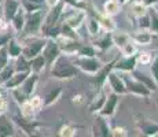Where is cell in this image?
I'll list each match as a JSON object with an SVG mask.
<instances>
[{"mask_svg":"<svg viewBox=\"0 0 158 137\" xmlns=\"http://www.w3.org/2000/svg\"><path fill=\"white\" fill-rule=\"evenodd\" d=\"M50 73L55 80L69 81V80H73V78L77 77L78 69L76 67V65L73 63L72 56L62 54V55H59V58L51 65Z\"/></svg>","mask_w":158,"mask_h":137,"instance_id":"6da1fadb","label":"cell"},{"mask_svg":"<svg viewBox=\"0 0 158 137\" xmlns=\"http://www.w3.org/2000/svg\"><path fill=\"white\" fill-rule=\"evenodd\" d=\"M72 59L76 67L88 75H95L103 66L102 60L98 56H78V55H74V56H72Z\"/></svg>","mask_w":158,"mask_h":137,"instance_id":"7a4b0ae2","label":"cell"},{"mask_svg":"<svg viewBox=\"0 0 158 137\" xmlns=\"http://www.w3.org/2000/svg\"><path fill=\"white\" fill-rule=\"evenodd\" d=\"M44 15H45L44 10H39V11H35V13H26L25 26H23V30H22V34L25 37L37 36L39 33H41Z\"/></svg>","mask_w":158,"mask_h":137,"instance_id":"3957f363","label":"cell"},{"mask_svg":"<svg viewBox=\"0 0 158 137\" xmlns=\"http://www.w3.org/2000/svg\"><path fill=\"white\" fill-rule=\"evenodd\" d=\"M47 37H37V36H29L26 37V41L22 42V56L30 60L32 58L37 56L43 51Z\"/></svg>","mask_w":158,"mask_h":137,"instance_id":"277c9868","label":"cell"},{"mask_svg":"<svg viewBox=\"0 0 158 137\" xmlns=\"http://www.w3.org/2000/svg\"><path fill=\"white\" fill-rule=\"evenodd\" d=\"M121 74H123V78H124V82H125V87H127L128 93L139 96V97H142V99H148V97L151 96L153 92H151L144 84H142L140 81L133 78L129 73H121Z\"/></svg>","mask_w":158,"mask_h":137,"instance_id":"5b68a950","label":"cell"},{"mask_svg":"<svg viewBox=\"0 0 158 137\" xmlns=\"http://www.w3.org/2000/svg\"><path fill=\"white\" fill-rule=\"evenodd\" d=\"M63 7H65V3L60 0L56 6L48 8V11L44 15L43 26H41V34L43 36H44V33L47 32L48 29H51L52 26H55V25H58V23L60 22V15H62Z\"/></svg>","mask_w":158,"mask_h":137,"instance_id":"8992f818","label":"cell"},{"mask_svg":"<svg viewBox=\"0 0 158 137\" xmlns=\"http://www.w3.org/2000/svg\"><path fill=\"white\" fill-rule=\"evenodd\" d=\"M91 135L94 137H111V127L109 125V118L101 114H95V119L91 126Z\"/></svg>","mask_w":158,"mask_h":137,"instance_id":"52a82bcc","label":"cell"},{"mask_svg":"<svg viewBox=\"0 0 158 137\" xmlns=\"http://www.w3.org/2000/svg\"><path fill=\"white\" fill-rule=\"evenodd\" d=\"M106 84H107V87L110 88L111 92L117 93V95H120V96L128 93L127 87H125V82H124V78H123V74L115 71V70H111V71L109 73Z\"/></svg>","mask_w":158,"mask_h":137,"instance_id":"ba28073f","label":"cell"},{"mask_svg":"<svg viewBox=\"0 0 158 137\" xmlns=\"http://www.w3.org/2000/svg\"><path fill=\"white\" fill-rule=\"evenodd\" d=\"M58 45L60 48V52L65 54V55H69V56H74L77 54L78 48H80L81 42L78 38H70V37H65V36L59 34L56 38H54Z\"/></svg>","mask_w":158,"mask_h":137,"instance_id":"9c48e42d","label":"cell"},{"mask_svg":"<svg viewBox=\"0 0 158 137\" xmlns=\"http://www.w3.org/2000/svg\"><path fill=\"white\" fill-rule=\"evenodd\" d=\"M41 55H43L45 59L47 69H50L51 65L59 58V55H62V52H60V48H59V45H58V42L54 40V38H47L43 51H41Z\"/></svg>","mask_w":158,"mask_h":137,"instance_id":"30bf717a","label":"cell"},{"mask_svg":"<svg viewBox=\"0 0 158 137\" xmlns=\"http://www.w3.org/2000/svg\"><path fill=\"white\" fill-rule=\"evenodd\" d=\"M18 127L13 117L7 112H0V137H14L17 136Z\"/></svg>","mask_w":158,"mask_h":137,"instance_id":"8fae6325","label":"cell"},{"mask_svg":"<svg viewBox=\"0 0 158 137\" xmlns=\"http://www.w3.org/2000/svg\"><path fill=\"white\" fill-rule=\"evenodd\" d=\"M136 67H138V59L136 55H132V56H118L113 70L118 73H132Z\"/></svg>","mask_w":158,"mask_h":137,"instance_id":"7c38bea8","label":"cell"},{"mask_svg":"<svg viewBox=\"0 0 158 137\" xmlns=\"http://www.w3.org/2000/svg\"><path fill=\"white\" fill-rule=\"evenodd\" d=\"M118 103H120V95H117V93H114V92L107 93L105 104H103V107L101 108V111H99L98 114H101L106 118L114 117L115 111H117V107H118Z\"/></svg>","mask_w":158,"mask_h":137,"instance_id":"4fadbf2b","label":"cell"},{"mask_svg":"<svg viewBox=\"0 0 158 137\" xmlns=\"http://www.w3.org/2000/svg\"><path fill=\"white\" fill-rule=\"evenodd\" d=\"M92 44L98 50V52H106V51H109L111 47H114L111 32H105L103 30L102 34H98L96 37H94Z\"/></svg>","mask_w":158,"mask_h":137,"instance_id":"5bb4252c","label":"cell"},{"mask_svg":"<svg viewBox=\"0 0 158 137\" xmlns=\"http://www.w3.org/2000/svg\"><path fill=\"white\" fill-rule=\"evenodd\" d=\"M136 129L140 132V135L147 137L158 136V123L151 119H140L136 122Z\"/></svg>","mask_w":158,"mask_h":137,"instance_id":"9a60e30c","label":"cell"},{"mask_svg":"<svg viewBox=\"0 0 158 137\" xmlns=\"http://www.w3.org/2000/svg\"><path fill=\"white\" fill-rule=\"evenodd\" d=\"M84 25L87 27V32L89 33V36H92V37H96L98 34H101V32H103L96 15L89 10H87V18H85Z\"/></svg>","mask_w":158,"mask_h":137,"instance_id":"2e32d148","label":"cell"},{"mask_svg":"<svg viewBox=\"0 0 158 137\" xmlns=\"http://www.w3.org/2000/svg\"><path fill=\"white\" fill-rule=\"evenodd\" d=\"M117 58H118V56H114L109 63L103 65V66H102V69L99 70V71L96 73L95 75H94V77H95V85H96V87H99V89L105 87L106 81H107V75H109V73H110L111 70H113L114 63H115V60H117Z\"/></svg>","mask_w":158,"mask_h":137,"instance_id":"e0dca14e","label":"cell"},{"mask_svg":"<svg viewBox=\"0 0 158 137\" xmlns=\"http://www.w3.org/2000/svg\"><path fill=\"white\" fill-rule=\"evenodd\" d=\"M29 73H30L29 70H26V71H17V70H15V73L10 77V80H7L3 84V88L7 91H11V89H15V88L21 87V84L26 80Z\"/></svg>","mask_w":158,"mask_h":137,"instance_id":"ac0fdd59","label":"cell"},{"mask_svg":"<svg viewBox=\"0 0 158 137\" xmlns=\"http://www.w3.org/2000/svg\"><path fill=\"white\" fill-rule=\"evenodd\" d=\"M129 74L132 75L133 78H136L138 81H140L142 84H144L146 87H147L148 89L151 91V92H156V91H157L158 84H157L156 81H154V78L151 77V74H146V73L140 71V70H138V67L133 70L132 73H129Z\"/></svg>","mask_w":158,"mask_h":137,"instance_id":"d6986e66","label":"cell"},{"mask_svg":"<svg viewBox=\"0 0 158 137\" xmlns=\"http://www.w3.org/2000/svg\"><path fill=\"white\" fill-rule=\"evenodd\" d=\"M154 34L150 32V30H144V29H139L138 32H135L133 34H131V38L135 42L136 45H140V47H144V45L151 44L153 41Z\"/></svg>","mask_w":158,"mask_h":137,"instance_id":"ffe728a7","label":"cell"},{"mask_svg":"<svg viewBox=\"0 0 158 137\" xmlns=\"http://www.w3.org/2000/svg\"><path fill=\"white\" fill-rule=\"evenodd\" d=\"M39 77H40V74H37V73H33L30 71L29 75L26 77V80L21 84V89L23 91V92L26 93L29 97L35 93L36 91V87H37V82H39Z\"/></svg>","mask_w":158,"mask_h":137,"instance_id":"44dd1931","label":"cell"},{"mask_svg":"<svg viewBox=\"0 0 158 137\" xmlns=\"http://www.w3.org/2000/svg\"><path fill=\"white\" fill-rule=\"evenodd\" d=\"M2 6H3V17H4L8 22L13 19V17L21 8L19 0H3Z\"/></svg>","mask_w":158,"mask_h":137,"instance_id":"7402d4cb","label":"cell"},{"mask_svg":"<svg viewBox=\"0 0 158 137\" xmlns=\"http://www.w3.org/2000/svg\"><path fill=\"white\" fill-rule=\"evenodd\" d=\"M6 50H7L8 58L11 60H15L22 55V42L18 40L17 37H11L8 42L6 44Z\"/></svg>","mask_w":158,"mask_h":137,"instance_id":"603a6c76","label":"cell"},{"mask_svg":"<svg viewBox=\"0 0 158 137\" xmlns=\"http://www.w3.org/2000/svg\"><path fill=\"white\" fill-rule=\"evenodd\" d=\"M62 87H59V85H56V87L51 88V89L47 91V93L44 95L43 97V103H44V107H50V106L55 104L58 100L60 99V96H62Z\"/></svg>","mask_w":158,"mask_h":137,"instance_id":"cb8c5ba5","label":"cell"},{"mask_svg":"<svg viewBox=\"0 0 158 137\" xmlns=\"http://www.w3.org/2000/svg\"><path fill=\"white\" fill-rule=\"evenodd\" d=\"M21 8L25 13H35L39 10H44L45 6V0H19Z\"/></svg>","mask_w":158,"mask_h":137,"instance_id":"d4e9b609","label":"cell"},{"mask_svg":"<svg viewBox=\"0 0 158 137\" xmlns=\"http://www.w3.org/2000/svg\"><path fill=\"white\" fill-rule=\"evenodd\" d=\"M85 10H88V8H85ZM92 11L94 14L96 15V18H98L99 23H101L102 26V30H105V32H113V30H115L117 27H115V23L113 22V17H109V15L106 14H101V13H96L95 10H89Z\"/></svg>","mask_w":158,"mask_h":137,"instance_id":"484cf974","label":"cell"},{"mask_svg":"<svg viewBox=\"0 0 158 137\" xmlns=\"http://www.w3.org/2000/svg\"><path fill=\"white\" fill-rule=\"evenodd\" d=\"M25 21H26V13L22 8H19L18 13L13 17V19L10 21V26L14 29L15 33H22L23 26H25Z\"/></svg>","mask_w":158,"mask_h":137,"instance_id":"4316f807","label":"cell"},{"mask_svg":"<svg viewBox=\"0 0 158 137\" xmlns=\"http://www.w3.org/2000/svg\"><path fill=\"white\" fill-rule=\"evenodd\" d=\"M106 97H107V92L105 91V88H101V92H99V95L89 103V106H88V110H89V112H92V114H98V112L101 111V108L103 107V104H105Z\"/></svg>","mask_w":158,"mask_h":137,"instance_id":"83f0119b","label":"cell"},{"mask_svg":"<svg viewBox=\"0 0 158 137\" xmlns=\"http://www.w3.org/2000/svg\"><path fill=\"white\" fill-rule=\"evenodd\" d=\"M29 66H30V71L37 73V74H41V73L45 71V69H47V63H45V59L41 54L32 58V59L29 60Z\"/></svg>","mask_w":158,"mask_h":137,"instance_id":"f1b7e54d","label":"cell"},{"mask_svg":"<svg viewBox=\"0 0 158 137\" xmlns=\"http://www.w3.org/2000/svg\"><path fill=\"white\" fill-rule=\"evenodd\" d=\"M123 4L118 0H106L103 3V14L109 15V17H114L121 11Z\"/></svg>","mask_w":158,"mask_h":137,"instance_id":"f546056e","label":"cell"},{"mask_svg":"<svg viewBox=\"0 0 158 137\" xmlns=\"http://www.w3.org/2000/svg\"><path fill=\"white\" fill-rule=\"evenodd\" d=\"M111 37H113V44L114 47H117L120 50L125 42H128L131 40V34H128L127 32H121V30H113L111 32Z\"/></svg>","mask_w":158,"mask_h":137,"instance_id":"4dcf8cb0","label":"cell"},{"mask_svg":"<svg viewBox=\"0 0 158 137\" xmlns=\"http://www.w3.org/2000/svg\"><path fill=\"white\" fill-rule=\"evenodd\" d=\"M147 13L150 17V32L153 34H158V10L153 6L147 8Z\"/></svg>","mask_w":158,"mask_h":137,"instance_id":"1f68e13d","label":"cell"},{"mask_svg":"<svg viewBox=\"0 0 158 137\" xmlns=\"http://www.w3.org/2000/svg\"><path fill=\"white\" fill-rule=\"evenodd\" d=\"M19 112H21V117H22V118H26V119H33V118H35V114L37 111L33 108L32 103H30L29 100H26L25 103H22V104L19 106Z\"/></svg>","mask_w":158,"mask_h":137,"instance_id":"d6a6232c","label":"cell"},{"mask_svg":"<svg viewBox=\"0 0 158 137\" xmlns=\"http://www.w3.org/2000/svg\"><path fill=\"white\" fill-rule=\"evenodd\" d=\"M138 45L135 44V42L132 41V38L125 42V44L123 45V47L120 48V52H121V56H132V55H136L138 54Z\"/></svg>","mask_w":158,"mask_h":137,"instance_id":"836d02e7","label":"cell"},{"mask_svg":"<svg viewBox=\"0 0 158 137\" xmlns=\"http://www.w3.org/2000/svg\"><path fill=\"white\" fill-rule=\"evenodd\" d=\"M76 55H78V56H98V50L94 47V44H81Z\"/></svg>","mask_w":158,"mask_h":137,"instance_id":"e575fe53","label":"cell"},{"mask_svg":"<svg viewBox=\"0 0 158 137\" xmlns=\"http://www.w3.org/2000/svg\"><path fill=\"white\" fill-rule=\"evenodd\" d=\"M8 93L11 95V97L15 100V103H17L18 106H21L22 103H25L26 100H29V96L26 95L25 92H23L22 89H21L19 87L18 88H15V89H11V91H8Z\"/></svg>","mask_w":158,"mask_h":137,"instance_id":"d590c367","label":"cell"},{"mask_svg":"<svg viewBox=\"0 0 158 137\" xmlns=\"http://www.w3.org/2000/svg\"><path fill=\"white\" fill-rule=\"evenodd\" d=\"M14 73H15V65H13V63H8L7 66H4L0 70V82H2V85L7 80H10V77Z\"/></svg>","mask_w":158,"mask_h":137,"instance_id":"8d00e7d4","label":"cell"},{"mask_svg":"<svg viewBox=\"0 0 158 137\" xmlns=\"http://www.w3.org/2000/svg\"><path fill=\"white\" fill-rule=\"evenodd\" d=\"M147 8H148V7H146L143 3L139 0V2L132 3V7H131V13H132V15L135 17V19H136L138 17H140V15H143V14L147 13Z\"/></svg>","mask_w":158,"mask_h":137,"instance_id":"74e56055","label":"cell"},{"mask_svg":"<svg viewBox=\"0 0 158 137\" xmlns=\"http://www.w3.org/2000/svg\"><path fill=\"white\" fill-rule=\"evenodd\" d=\"M76 133H77V127L73 126L70 123L63 125L59 129V136H62V137H73V136H76Z\"/></svg>","mask_w":158,"mask_h":137,"instance_id":"f35d334b","label":"cell"},{"mask_svg":"<svg viewBox=\"0 0 158 137\" xmlns=\"http://www.w3.org/2000/svg\"><path fill=\"white\" fill-rule=\"evenodd\" d=\"M136 26H138L139 29L150 30V17H148V13H146V14L136 18Z\"/></svg>","mask_w":158,"mask_h":137,"instance_id":"ab89813d","label":"cell"},{"mask_svg":"<svg viewBox=\"0 0 158 137\" xmlns=\"http://www.w3.org/2000/svg\"><path fill=\"white\" fill-rule=\"evenodd\" d=\"M154 55L150 54V52H146V51H143V52H139L136 54V59H138V65H150V62L153 60Z\"/></svg>","mask_w":158,"mask_h":137,"instance_id":"60d3db41","label":"cell"},{"mask_svg":"<svg viewBox=\"0 0 158 137\" xmlns=\"http://www.w3.org/2000/svg\"><path fill=\"white\" fill-rule=\"evenodd\" d=\"M29 102L32 103L33 108H35L36 111H40V110H43V108H44L43 97H41V96H37V95H35V93H33V95L29 97Z\"/></svg>","mask_w":158,"mask_h":137,"instance_id":"b9f144b4","label":"cell"},{"mask_svg":"<svg viewBox=\"0 0 158 137\" xmlns=\"http://www.w3.org/2000/svg\"><path fill=\"white\" fill-rule=\"evenodd\" d=\"M150 74L151 77L154 78V81L158 84V55H156V56L153 58V60L150 62Z\"/></svg>","mask_w":158,"mask_h":137,"instance_id":"7bdbcfd3","label":"cell"},{"mask_svg":"<svg viewBox=\"0 0 158 137\" xmlns=\"http://www.w3.org/2000/svg\"><path fill=\"white\" fill-rule=\"evenodd\" d=\"M10 58H8V54H7V50L6 47H2L0 48V70H2L4 66H7L10 63Z\"/></svg>","mask_w":158,"mask_h":137,"instance_id":"ee69618b","label":"cell"},{"mask_svg":"<svg viewBox=\"0 0 158 137\" xmlns=\"http://www.w3.org/2000/svg\"><path fill=\"white\" fill-rule=\"evenodd\" d=\"M13 37V36L10 34V33L7 32V30H3L2 33H0V48L2 47H6V44L8 42V40Z\"/></svg>","mask_w":158,"mask_h":137,"instance_id":"f6af8a7d","label":"cell"},{"mask_svg":"<svg viewBox=\"0 0 158 137\" xmlns=\"http://www.w3.org/2000/svg\"><path fill=\"white\" fill-rule=\"evenodd\" d=\"M111 136H128L127 130L124 127H111Z\"/></svg>","mask_w":158,"mask_h":137,"instance_id":"bcb514c9","label":"cell"},{"mask_svg":"<svg viewBox=\"0 0 158 137\" xmlns=\"http://www.w3.org/2000/svg\"><path fill=\"white\" fill-rule=\"evenodd\" d=\"M66 6H74V7H81V2L83 0H62Z\"/></svg>","mask_w":158,"mask_h":137,"instance_id":"7dc6e473","label":"cell"},{"mask_svg":"<svg viewBox=\"0 0 158 137\" xmlns=\"http://www.w3.org/2000/svg\"><path fill=\"white\" fill-rule=\"evenodd\" d=\"M142 3L146 6V7H153V6H156L158 3V0H140Z\"/></svg>","mask_w":158,"mask_h":137,"instance_id":"c3c4849f","label":"cell"},{"mask_svg":"<svg viewBox=\"0 0 158 137\" xmlns=\"http://www.w3.org/2000/svg\"><path fill=\"white\" fill-rule=\"evenodd\" d=\"M73 103H74V104H81V103H83V95L73 96Z\"/></svg>","mask_w":158,"mask_h":137,"instance_id":"681fc988","label":"cell"},{"mask_svg":"<svg viewBox=\"0 0 158 137\" xmlns=\"http://www.w3.org/2000/svg\"><path fill=\"white\" fill-rule=\"evenodd\" d=\"M59 2H60V0H45V6L50 8V7H54V6H56Z\"/></svg>","mask_w":158,"mask_h":137,"instance_id":"f907efd6","label":"cell"},{"mask_svg":"<svg viewBox=\"0 0 158 137\" xmlns=\"http://www.w3.org/2000/svg\"><path fill=\"white\" fill-rule=\"evenodd\" d=\"M118 2H120V3H121V4H123V6H124V4H127V3H129V2H131V0H118Z\"/></svg>","mask_w":158,"mask_h":137,"instance_id":"816d5d0a","label":"cell"},{"mask_svg":"<svg viewBox=\"0 0 158 137\" xmlns=\"http://www.w3.org/2000/svg\"><path fill=\"white\" fill-rule=\"evenodd\" d=\"M2 89H3V85H2V84H0V91H2Z\"/></svg>","mask_w":158,"mask_h":137,"instance_id":"f5cc1de1","label":"cell"},{"mask_svg":"<svg viewBox=\"0 0 158 137\" xmlns=\"http://www.w3.org/2000/svg\"><path fill=\"white\" fill-rule=\"evenodd\" d=\"M2 2H3V0H0V3H2Z\"/></svg>","mask_w":158,"mask_h":137,"instance_id":"db71d44e","label":"cell"}]
</instances>
